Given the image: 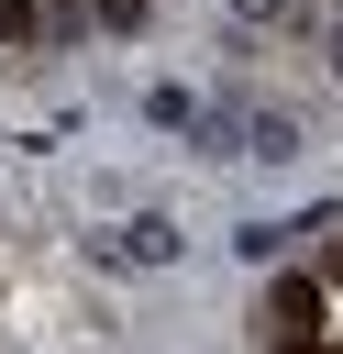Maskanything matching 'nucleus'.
Returning a JSON list of instances; mask_svg holds the SVG:
<instances>
[{
    "label": "nucleus",
    "instance_id": "obj_1",
    "mask_svg": "<svg viewBox=\"0 0 343 354\" xmlns=\"http://www.w3.org/2000/svg\"><path fill=\"white\" fill-rule=\"evenodd\" d=\"M166 254H177V221H155V210L122 221V266H166Z\"/></svg>",
    "mask_w": 343,
    "mask_h": 354
},
{
    "label": "nucleus",
    "instance_id": "obj_2",
    "mask_svg": "<svg viewBox=\"0 0 343 354\" xmlns=\"http://www.w3.org/2000/svg\"><path fill=\"white\" fill-rule=\"evenodd\" d=\"M266 321H277V332H310V321H321V288H310V277H288V288H277V310H266Z\"/></svg>",
    "mask_w": 343,
    "mask_h": 354
},
{
    "label": "nucleus",
    "instance_id": "obj_3",
    "mask_svg": "<svg viewBox=\"0 0 343 354\" xmlns=\"http://www.w3.org/2000/svg\"><path fill=\"white\" fill-rule=\"evenodd\" d=\"M77 22H100V33H144V0H89Z\"/></svg>",
    "mask_w": 343,
    "mask_h": 354
},
{
    "label": "nucleus",
    "instance_id": "obj_4",
    "mask_svg": "<svg viewBox=\"0 0 343 354\" xmlns=\"http://www.w3.org/2000/svg\"><path fill=\"white\" fill-rule=\"evenodd\" d=\"M232 11H243V22H288V0H232Z\"/></svg>",
    "mask_w": 343,
    "mask_h": 354
}]
</instances>
